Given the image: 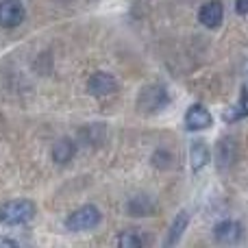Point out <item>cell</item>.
Segmentation results:
<instances>
[{
    "label": "cell",
    "instance_id": "cell-1",
    "mask_svg": "<svg viewBox=\"0 0 248 248\" xmlns=\"http://www.w3.org/2000/svg\"><path fill=\"white\" fill-rule=\"evenodd\" d=\"M35 216V205L31 201H9L0 205V224L4 227H16L26 224Z\"/></svg>",
    "mask_w": 248,
    "mask_h": 248
},
{
    "label": "cell",
    "instance_id": "cell-2",
    "mask_svg": "<svg viewBox=\"0 0 248 248\" xmlns=\"http://www.w3.org/2000/svg\"><path fill=\"white\" fill-rule=\"evenodd\" d=\"M100 222V211L98 207L94 205H83L78 207L74 214H70V218L65 220V229L68 231H90V229H94L96 224Z\"/></svg>",
    "mask_w": 248,
    "mask_h": 248
},
{
    "label": "cell",
    "instance_id": "cell-3",
    "mask_svg": "<svg viewBox=\"0 0 248 248\" xmlns=\"http://www.w3.org/2000/svg\"><path fill=\"white\" fill-rule=\"evenodd\" d=\"M24 20V7L20 0H2L0 2V26L16 29Z\"/></svg>",
    "mask_w": 248,
    "mask_h": 248
},
{
    "label": "cell",
    "instance_id": "cell-4",
    "mask_svg": "<svg viewBox=\"0 0 248 248\" xmlns=\"http://www.w3.org/2000/svg\"><path fill=\"white\" fill-rule=\"evenodd\" d=\"M214 118H211L209 109L202 107V105H192L185 113V128L187 131H205L211 126Z\"/></svg>",
    "mask_w": 248,
    "mask_h": 248
},
{
    "label": "cell",
    "instance_id": "cell-5",
    "mask_svg": "<svg viewBox=\"0 0 248 248\" xmlns=\"http://www.w3.org/2000/svg\"><path fill=\"white\" fill-rule=\"evenodd\" d=\"M222 17H224V4L220 0H209L201 7L198 11V20L201 24H205L207 29H218L222 24Z\"/></svg>",
    "mask_w": 248,
    "mask_h": 248
},
{
    "label": "cell",
    "instance_id": "cell-6",
    "mask_svg": "<svg viewBox=\"0 0 248 248\" xmlns=\"http://www.w3.org/2000/svg\"><path fill=\"white\" fill-rule=\"evenodd\" d=\"M168 105V94L163 87L153 85V87H146L140 96V107L146 109V111H159Z\"/></svg>",
    "mask_w": 248,
    "mask_h": 248
},
{
    "label": "cell",
    "instance_id": "cell-7",
    "mask_svg": "<svg viewBox=\"0 0 248 248\" xmlns=\"http://www.w3.org/2000/svg\"><path fill=\"white\" fill-rule=\"evenodd\" d=\"M244 235V229L240 222H233V220H224V222L216 224L214 229V237L220 244H237Z\"/></svg>",
    "mask_w": 248,
    "mask_h": 248
},
{
    "label": "cell",
    "instance_id": "cell-8",
    "mask_svg": "<svg viewBox=\"0 0 248 248\" xmlns=\"http://www.w3.org/2000/svg\"><path fill=\"white\" fill-rule=\"evenodd\" d=\"M87 90L94 96H109L118 90V81L107 72H96L87 81Z\"/></svg>",
    "mask_w": 248,
    "mask_h": 248
},
{
    "label": "cell",
    "instance_id": "cell-9",
    "mask_svg": "<svg viewBox=\"0 0 248 248\" xmlns=\"http://www.w3.org/2000/svg\"><path fill=\"white\" fill-rule=\"evenodd\" d=\"M187 224H189V211L187 209L179 211V214H176V218L172 220L170 231H168V237H166V242H163V244H166V246H176V244H179L181 237H183V233L187 231Z\"/></svg>",
    "mask_w": 248,
    "mask_h": 248
},
{
    "label": "cell",
    "instance_id": "cell-10",
    "mask_svg": "<svg viewBox=\"0 0 248 248\" xmlns=\"http://www.w3.org/2000/svg\"><path fill=\"white\" fill-rule=\"evenodd\" d=\"M209 157H211V153H209V148H207V144L202 140H194L192 141V146H189V159H192V170L194 172H198V170H202V168L209 163Z\"/></svg>",
    "mask_w": 248,
    "mask_h": 248
},
{
    "label": "cell",
    "instance_id": "cell-11",
    "mask_svg": "<svg viewBox=\"0 0 248 248\" xmlns=\"http://www.w3.org/2000/svg\"><path fill=\"white\" fill-rule=\"evenodd\" d=\"M74 144L72 140H68V137H63V140H59L55 146H52V159H55L57 163H68L70 159L74 157Z\"/></svg>",
    "mask_w": 248,
    "mask_h": 248
},
{
    "label": "cell",
    "instance_id": "cell-12",
    "mask_svg": "<svg viewBox=\"0 0 248 248\" xmlns=\"http://www.w3.org/2000/svg\"><path fill=\"white\" fill-rule=\"evenodd\" d=\"M246 116H248V90H244L242 98L237 100L231 109L224 111V122H237V120H242V118H246Z\"/></svg>",
    "mask_w": 248,
    "mask_h": 248
},
{
    "label": "cell",
    "instance_id": "cell-13",
    "mask_svg": "<svg viewBox=\"0 0 248 248\" xmlns=\"http://www.w3.org/2000/svg\"><path fill=\"white\" fill-rule=\"evenodd\" d=\"M118 244L120 246H124V248H140L141 246V240L137 235H131V233H124V235H120L118 237Z\"/></svg>",
    "mask_w": 248,
    "mask_h": 248
},
{
    "label": "cell",
    "instance_id": "cell-14",
    "mask_svg": "<svg viewBox=\"0 0 248 248\" xmlns=\"http://www.w3.org/2000/svg\"><path fill=\"white\" fill-rule=\"evenodd\" d=\"M235 11L240 16H246L248 13V0H235Z\"/></svg>",
    "mask_w": 248,
    "mask_h": 248
},
{
    "label": "cell",
    "instance_id": "cell-15",
    "mask_svg": "<svg viewBox=\"0 0 248 248\" xmlns=\"http://www.w3.org/2000/svg\"><path fill=\"white\" fill-rule=\"evenodd\" d=\"M16 246H17V242H13V240H9V237L0 235V248H16Z\"/></svg>",
    "mask_w": 248,
    "mask_h": 248
}]
</instances>
